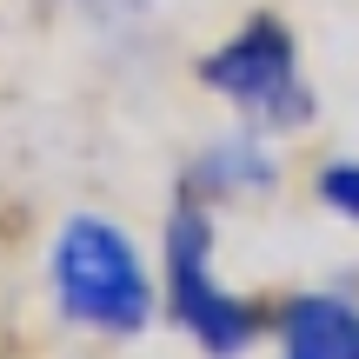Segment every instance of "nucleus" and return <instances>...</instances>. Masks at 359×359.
<instances>
[{"label":"nucleus","instance_id":"nucleus-1","mask_svg":"<svg viewBox=\"0 0 359 359\" xmlns=\"http://www.w3.org/2000/svg\"><path fill=\"white\" fill-rule=\"evenodd\" d=\"M47 280H53L60 320L87 326V333H107V339L147 333V320H154V306H160L140 246H133L114 219H100V213H74L60 233H53Z\"/></svg>","mask_w":359,"mask_h":359},{"label":"nucleus","instance_id":"nucleus-2","mask_svg":"<svg viewBox=\"0 0 359 359\" xmlns=\"http://www.w3.org/2000/svg\"><path fill=\"white\" fill-rule=\"evenodd\" d=\"M213 213H206L200 193H187V200L167 213V240H160V286H167V313L173 326L193 339L206 359H246L259 346V333H266V306L246 293H233V286H219V266H213Z\"/></svg>","mask_w":359,"mask_h":359},{"label":"nucleus","instance_id":"nucleus-3","mask_svg":"<svg viewBox=\"0 0 359 359\" xmlns=\"http://www.w3.org/2000/svg\"><path fill=\"white\" fill-rule=\"evenodd\" d=\"M200 80L259 127H306L313 120V87L299 74L293 27L273 20V13H253L246 27H233L200 60Z\"/></svg>","mask_w":359,"mask_h":359},{"label":"nucleus","instance_id":"nucleus-4","mask_svg":"<svg viewBox=\"0 0 359 359\" xmlns=\"http://www.w3.org/2000/svg\"><path fill=\"white\" fill-rule=\"evenodd\" d=\"M280 359H359V306L339 293H293L273 313Z\"/></svg>","mask_w":359,"mask_h":359},{"label":"nucleus","instance_id":"nucleus-5","mask_svg":"<svg viewBox=\"0 0 359 359\" xmlns=\"http://www.w3.org/2000/svg\"><path fill=\"white\" fill-rule=\"evenodd\" d=\"M266 187H273V160L253 133L206 147V160L193 167V193L200 200H246V193H266Z\"/></svg>","mask_w":359,"mask_h":359},{"label":"nucleus","instance_id":"nucleus-6","mask_svg":"<svg viewBox=\"0 0 359 359\" xmlns=\"http://www.w3.org/2000/svg\"><path fill=\"white\" fill-rule=\"evenodd\" d=\"M313 193H320L326 213H339V219L359 226V160H326L320 180H313Z\"/></svg>","mask_w":359,"mask_h":359}]
</instances>
